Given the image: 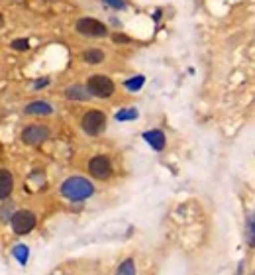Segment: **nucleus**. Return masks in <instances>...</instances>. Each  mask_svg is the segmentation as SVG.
I'll list each match as a JSON object with an SVG mask.
<instances>
[{"label": "nucleus", "mask_w": 255, "mask_h": 275, "mask_svg": "<svg viewBox=\"0 0 255 275\" xmlns=\"http://www.w3.org/2000/svg\"><path fill=\"white\" fill-rule=\"evenodd\" d=\"M61 193L69 201H85L95 193V187L83 177H69L61 185Z\"/></svg>", "instance_id": "nucleus-1"}, {"label": "nucleus", "mask_w": 255, "mask_h": 275, "mask_svg": "<svg viewBox=\"0 0 255 275\" xmlns=\"http://www.w3.org/2000/svg\"><path fill=\"white\" fill-rule=\"evenodd\" d=\"M87 91L89 94L98 96V98H108L114 94V83L104 75H93L87 81Z\"/></svg>", "instance_id": "nucleus-2"}, {"label": "nucleus", "mask_w": 255, "mask_h": 275, "mask_svg": "<svg viewBox=\"0 0 255 275\" xmlns=\"http://www.w3.org/2000/svg\"><path fill=\"white\" fill-rule=\"evenodd\" d=\"M83 130L89 134V136H96V134H100L102 130H104V126H106V116L100 112V110H89L85 116H83Z\"/></svg>", "instance_id": "nucleus-3"}, {"label": "nucleus", "mask_w": 255, "mask_h": 275, "mask_svg": "<svg viewBox=\"0 0 255 275\" xmlns=\"http://www.w3.org/2000/svg\"><path fill=\"white\" fill-rule=\"evenodd\" d=\"M75 28H77L79 33L89 35V37H102V35L108 33V28H106L102 22L95 20V18H81Z\"/></svg>", "instance_id": "nucleus-4"}, {"label": "nucleus", "mask_w": 255, "mask_h": 275, "mask_svg": "<svg viewBox=\"0 0 255 275\" xmlns=\"http://www.w3.org/2000/svg\"><path fill=\"white\" fill-rule=\"evenodd\" d=\"M33 226H35V214L30 211H18V213L12 216V228L16 234L24 236L28 232H32Z\"/></svg>", "instance_id": "nucleus-5"}, {"label": "nucleus", "mask_w": 255, "mask_h": 275, "mask_svg": "<svg viewBox=\"0 0 255 275\" xmlns=\"http://www.w3.org/2000/svg\"><path fill=\"white\" fill-rule=\"evenodd\" d=\"M89 171H91V175L96 177V179H108V177L112 175V163H110L108 157L96 155V157L91 159V163H89Z\"/></svg>", "instance_id": "nucleus-6"}, {"label": "nucleus", "mask_w": 255, "mask_h": 275, "mask_svg": "<svg viewBox=\"0 0 255 275\" xmlns=\"http://www.w3.org/2000/svg\"><path fill=\"white\" fill-rule=\"evenodd\" d=\"M49 138V130L45 126H28L22 132V140L28 146H39L41 142H45Z\"/></svg>", "instance_id": "nucleus-7"}, {"label": "nucleus", "mask_w": 255, "mask_h": 275, "mask_svg": "<svg viewBox=\"0 0 255 275\" xmlns=\"http://www.w3.org/2000/svg\"><path fill=\"white\" fill-rule=\"evenodd\" d=\"M143 138H145V142H147L155 152H161V150L165 148V134H163L161 130H149V132L143 134Z\"/></svg>", "instance_id": "nucleus-8"}, {"label": "nucleus", "mask_w": 255, "mask_h": 275, "mask_svg": "<svg viewBox=\"0 0 255 275\" xmlns=\"http://www.w3.org/2000/svg\"><path fill=\"white\" fill-rule=\"evenodd\" d=\"M12 189H14V179H12L10 171H6V169H0V199H6V197H10Z\"/></svg>", "instance_id": "nucleus-9"}, {"label": "nucleus", "mask_w": 255, "mask_h": 275, "mask_svg": "<svg viewBox=\"0 0 255 275\" xmlns=\"http://www.w3.org/2000/svg\"><path fill=\"white\" fill-rule=\"evenodd\" d=\"M24 112L26 114H51L53 112V108H51V104L49 102H45V100H35V102H30L26 108H24Z\"/></svg>", "instance_id": "nucleus-10"}, {"label": "nucleus", "mask_w": 255, "mask_h": 275, "mask_svg": "<svg viewBox=\"0 0 255 275\" xmlns=\"http://www.w3.org/2000/svg\"><path fill=\"white\" fill-rule=\"evenodd\" d=\"M65 94H67L69 100H89L91 98L87 87H83V85H71V87H67Z\"/></svg>", "instance_id": "nucleus-11"}, {"label": "nucleus", "mask_w": 255, "mask_h": 275, "mask_svg": "<svg viewBox=\"0 0 255 275\" xmlns=\"http://www.w3.org/2000/svg\"><path fill=\"white\" fill-rule=\"evenodd\" d=\"M83 59L87 63H91V65H98V63L104 61V51H100V49H87L83 53Z\"/></svg>", "instance_id": "nucleus-12"}, {"label": "nucleus", "mask_w": 255, "mask_h": 275, "mask_svg": "<svg viewBox=\"0 0 255 275\" xmlns=\"http://www.w3.org/2000/svg\"><path fill=\"white\" fill-rule=\"evenodd\" d=\"M12 254H14V258L22 264V266H26V262H28V258H30V250L26 248L24 244H18L14 250H12Z\"/></svg>", "instance_id": "nucleus-13"}, {"label": "nucleus", "mask_w": 255, "mask_h": 275, "mask_svg": "<svg viewBox=\"0 0 255 275\" xmlns=\"http://www.w3.org/2000/svg\"><path fill=\"white\" fill-rule=\"evenodd\" d=\"M143 83H145V77H143V75H137V77H133V79H128L126 83H124V87H126L128 91L135 92L143 87Z\"/></svg>", "instance_id": "nucleus-14"}, {"label": "nucleus", "mask_w": 255, "mask_h": 275, "mask_svg": "<svg viewBox=\"0 0 255 275\" xmlns=\"http://www.w3.org/2000/svg\"><path fill=\"white\" fill-rule=\"evenodd\" d=\"M246 238H248V244L255 246V222H254V214L248 216V226H246Z\"/></svg>", "instance_id": "nucleus-15"}, {"label": "nucleus", "mask_w": 255, "mask_h": 275, "mask_svg": "<svg viewBox=\"0 0 255 275\" xmlns=\"http://www.w3.org/2000/svg\"><path fill=\"white\" fill-rule=\"evenodd\" d=\"M116 275H135V264H133V260H126V262L118 268Z\"/></svg>", "instance_id": "nucleus-16"}, {"label": "nucleus", "mask_w": 255, "mask_h": 275, "mask_svg": "<svg viewBox=\"0 0 255 275\" xmlns=\"http://www.w3.org/2000/svg\"><path fill=\"white\" fill-rule=\"evenodd\" d=\"M133 118H137V110L135 108H126V110H120L116 114L118 122H126V120H133Z\"/></svg>", "instance_id": "nucleus-17"}, {"label": "nucleus", "mask_w": 255, "mask_h": 275, "mask_svg": "<svg viewBox=\"0 0 255 275\" xmlns=\"http://www.w3.org/2000/svg\"><path fill=\"white\" fill-rule=\"evenodd\" d=\"M12 47L18 49V51H26V49L30 47V41H28V39H14V41H12Z\"/></svg>", "instance_id": "nucleus-18"}, {"label": "nucleus", "mask_w": 255, "mask_h": 275, "mask_svg": "<svg viewBox=\"0 0 255 275\" xmlns=\"http://www.w3.org/2000/svg\"><path fill=\"white\" fill-rule=\"evenodd\" d=\"M104 4H108V6H112V8H116V10H124L126 8V2L124 0H102Z\"/></svg>", "instance_id": "nucleus-19"}, {"label": "nucleus", "mask_w": 255, "mask_h": 275, "mask_svg": "<svg viewBox=\"0 0 255 275\" xmlns=\"http://www.w3.org/2000/svg\"><path fill=\"white\" fill-rule=\"evenodd\" d=\"M112 39H114L116 43H129V41H131V39H129L128 35H124V33H114Z\"/></svg>", "instance_id": "nucleus-20"}, {"label": "nucleus", "mask_w": 255, "mask_h": 275, "mask_svg": "<svg viewBox=\"0 0 255 275\" xmlns=\"http://www.w3.org/2000/svg\"><path fill=\"white\" fill-rule=\"evenodd\" d=\"M43 85H47V81H37V83H35V89H39V87H43Z\"/></svg>", "instance_id": "nucleus-21"}, {"label": "nucleus", "mask_w": 255, "mask_h": 275, "mask_svg": "<svg viewBox=\"0 0 255 275\" xmlns=\"http://www.w3.org/2000/svg\"><path fill=\"white\" fill-rule=\"evenodd\" d=\"M0 24H2V14H0Z\"/></svg>", "instance_id": "nucleus-22"}]
</instances>
